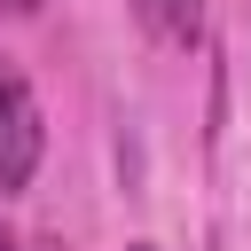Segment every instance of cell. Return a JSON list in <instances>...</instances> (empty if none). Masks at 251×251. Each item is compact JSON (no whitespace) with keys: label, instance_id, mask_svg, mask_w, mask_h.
Segmentation results:
<instances>
[{"label":"cell","instance_id":"cell-1","mask_svg":"<svg viewBox=\"0 0 251 251\" xmlns=\"http://www.w3.org/2000/svg\"><path fill=\"white\" fill-rule=\"evenodd\" d=\"M39 149H47V133H39L31 78H24V71L0 55V196L31 188V173H39Z\"/></svg>","mask_w":251,"mask_h":251},{"label":"cell","instance_id":"cell-2","mask_svg":"<svg viewBox=\"0 0 251 251\" xmlns=\"http://www.w3.org/2000/svg\"><path fill=\"white\" fill-rule=\"evenodd\" d=\"M149 24H157L173 47H188V39L204 31V0H149Z\"/></svg>","mask_w":251,"mask_h":251},{"label":"cell","instance_id":"cell-3","mask_svg":"<svg viewBox=\"0 0 251 251\" xmlns=\"http://www.w3.org/2000/svg\"><path fill=\"white\" fill-rule=\"evenodd\" d=\"M8 8H16V16H31V8H39V0H8Z\"/></svg>","mask_w":251,"mask_h":251},{"label":"cell","instance_id":"cell-4","mask_svg":"<svg viewBox=\"0 0 251 251\" xmlns=\"http://www.w3.org/2000/svg\"><path fill=\"white\" fill-rule=\"evenodd\" d=\"M0 251H16V243H8V227H0Z\"/></svg>","mask_w":251,"mask_h":251},{"label":"cell","instance_id":"cell-5","mask_svg":"<svg viewBox=\"0 0 251 251\" xmlns=\"http://www.w3.org/2000/svg\"><path fill=\"white\" fill-rule=\"evenodd\" d=\"M133 251H157V243H133Z\"/></svg>","mask_w":251,"mask_h":251}]
</instances>
